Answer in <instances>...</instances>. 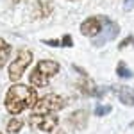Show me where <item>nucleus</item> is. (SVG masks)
Returning <instances> with one entry per match:
<instances>
[{
  "label": "nucleus",
  "mask_w": 134,
  "mask_h": 134,
  "mask_svg": "<svg viewBox=\"0 0 134 134\" xmlns=\"http://www.w3.org/2000/svg\"><path fill=\"white\" fill-rule=\"evenodd\" d=\"M102 31V16H91L81 23V32L88 38H97Z\"/></svg>",
  "instance_id": "obj_6"
},
{
  "label": "nucleus",
  "mask_w": 134,
  "mask_h": 134,
  "mask_svg": "<svg viewBox=\"0 0 134 134\" xmlns=\"http://www.w3.org/2000/svg\"><path fill=\"white\" fill-rule=\"evenodd\" d=\"M11 2H13V4H18V2H21V0H11Z\"/></svg>",
  "instance_id": "obj_18"
},
{
  "label": "nucleus",
  "mask_w": 134,
  "mask_h": 134,
  "mask_svg": "<svg viewBox=\"0 0 134 134\" xmlns=\"http://www.w3.org/2000/svg\"><path fill=\"white\" fill-rule=\"evenodd\" d=\"M127 45H132V47H134V38H132V36H127V38H125L124 41H122L120 45H118V48H120V50H124V48L127 47Z\"/></svg>",
  "instance_id": "obj_15"
},
{
  "label": "nucleus",
  "mask_w": 134,
  "mask_h": 134,
  "mask_svg": "<svg viewBox=\"0 0 134 134\" xmlns=\"http://www.w3.org/2000/svg\"><path fill=\"white\" fill-rule=\"evenodd\" d=\"M52 0H36L34 4V18H47L52 13Z\"/></svg>",
  "instance_id": "obj_10"
},
{
  "label": "nucleus",
  "mask_w": 134,
  "mask_h": 134,
  "mask_svg": "<svg viewBox=\"0 0 134 134\" xmlns=\"http://www.w3.org/2000/svg\"><path fill=\"white\" fill-rule=\"evenodd\" d=\"M59 63L50 61V59H43L36 64V68L31 72V84L36 86V88H43L47 86L50 77H54L55 73L59 72Z\"/></svg>",
  "instance_id": "obj_2"
},
{
  "label": "nucleus",
  "mask_w": 134,
  "mask_h": 134,
  "mask_svg": "<svg viewBox=\"0 0 134 134\" xmlns=\"http://www.w3.org/2000/svg\"><path fill=\"white\" fill-rule=\"evenodd\" d=\"M124 7H125V11H131L134 7V0H125V2H124Z\"/></svg>",
  "instance_id": "obj_17"
},
{
  "label": "nucleus",
  "mask_w": 134,
  "mask_h": 134,
  "mask_svg": "<svg viewBox=\"0 0 134 134\" xmlns=\"http://www.w3.org/2000/svg\"><path fill=\"white\" fill-rule=\"evenodd\" d=\"M21 127H23V120H20V118H11L9 122H7V132L16 134V132L21 131Z\"/></svg>",
  "instance_id": "obj_12"
},
{
  "label": "nucleus",
  "mask_w": 134,
  "mask_h": 134,
  "mask_svg": "<svg viewBox=\"0 0 134 134\" xmlns=\"http://www.w3.org/2000/svg\"><path fill=\"white\" fill-rule=\"evenodd\" d=\"M57 134H64V132H57Z\"/></svg>",
  "instance_id": "obj_19"
},
{
  "label": "nucleus",
  "mask_w": 134,
  "mask_h": 134,
  "mask_svg": "<svg viewBox=\"0 0 134 134\" xmlns=\"http://www.w3.org/2000/svg\"><path fill=\"white\" fill-rule=\"evenodd\" d=\"M32 52L27 50V48H21V50H18V55H16V59L9 64V79L13 81V82H18L21 79V75H23V72H25V68L29 66L32 63Z\"/></svg>",
  "instance_id": "obj_4"
},
{
  "label": "nucleus",
  "mask_w": 134,
  "mask_h": 134,
  "mask_svg": "<svg viewBox=\"0 0 134 134\" xmlns=\"http://www.w3.org/2000/svg\"><path fill=\"white\" fill-rule=\"evenodd\" d=\"M31 120L34 122V125L43 131V132H52L57 124H59V118L55 114H43V116H31Z\"/></svg>",
  "instance_id": "obj_7"
},
{
  "label": "nucleus",
  "mask_w": 134,
  "mask_h": 134,
  "mask_svg": "<svg viewBox=\"0 0 134 134\" xmlns=\"http://www.w3.org/2000/svg\"><path fill=\"white\" fill-rule=\"evenodd\" d=\"M118 100L124 104V105H134V90L129 86H120V88H114Z\"/></svg>",
  "instance_id": "obj_9"
},
{
  "label": "nucleus",
  "mask_w": 134,
  "mask_h": 134,
  "mask_svg": "<svg viewBox=\"0 0 134 134\" xmlns=\"http://www.w3.org/2000/svg\"><path fill=\"white\" fill-rule=\"evenodd\" d=\"M0 134H2V132H0Z\"/></svg>",
  "instance_id": "obj_20"
},
{
  "label": "nucleus",
  "mask_w": 134,
  "mask_h": 134,
  "mask_svg": "<svg viewBox=\"0 0 134 134\" xmlns=\"http://www.w3.org/2000/svg\"><path fill=\"white\" fill-rule=\"evenodd\" d=\"M59 43H61V47H72V45H73L72 38H70V34H64V38H63Z\"/></svg>",
  "instance_id": "obj_16"
},
{
  "label": "nucleus",
  "mask_w": 134,
  "mask_h": 134,
  "mask_svg": "<svg viewBox=\"0 0 134 134\" xmlns=\"http://www.w3.org/2000/svg\"><path fill=\"white\" fill-rule=\"evenodd\" d=\"M68 125L72 127V129H77V131H81V129H84L86 127V124H88V113L86 111H75V113H72L70 116H68Z\"/></svg>",
  "instance_id": "obj_8"
},
{
  "label": "nucleus",
  "mask_w": 134,
  "mask_h": 134,
  "mask_svg": "<svg viewBox=\"0 0 134 134\" xmlns=\"http://www.w3.org/2000/svg\"><path fill=\"white\" fill-rule=\"evenodd\" d=\"M9 55H11V45L0 38V68L4 66V63L9 59Z\"/></svg>",
  "instance_id": "obj_11"
},
{
  "label": "nucleus",
  "mask_w": 134,
  "mask_h": 134,
  "mask_svg": "<svg viewBox=\"0 0 134 134\" xmlns=\"http://www.w3.org/2000/svg\"><path fill=\"white\" fill-rule=\"evenodd\" d=\"M116 73H118L120 79H131V77H132V70H131L124 61L118 63V66H116Z\"/></svg>",
  "instance_id": "obj_13"
},
{
  "label": "nucleus",
  "mask_w": 134,
  "mask_h": 134,
  "mask_svg": "<svg viewBox=\"0 0 134 134\" xmlns=\"http://www.w3.org/2000/svg\"><path fill=\"white\" fill-rule=\"evenodd\" d=\"M36 102H38L36 90L25 84H13L5 95V109L11 114L21 113L27 107H32Z\"/></svg>",
  "instance_id": "obj_1"
},
{
  "label": "nucleus",
  "mask_w": 134,
  "mask_h": 134,
  "mask_svg": "<svg viewBox=\"0 0 134 134\" xmlns=\"http://www.w3.org/2000/svg\"><path fill=\"white\" fill-rule=\"evenodd\" d=\"M118 32H120V25L116 21H113L111 18L102 16V31H100V34L97 38H93V45L95 47H104L105 43L113 41L118 36Z\"/></svg>",
  "instance_id": "obj_5"
},
{
  "label": "nucleus",
  "mask_w": 134,
  "mask_h": 134,
  "mask_svg": "<svg viewBox=\"0 0 134 134\" xmlns=\"http://www.w3.org/2000/svg\"><path fill=\"white\" fill-rule=\"evenodd\" d=\"M64 107V98L61 95H47L40 98L38 102L32 105V114L31 116H43V114H55L59 109Z\"/></svg>",
  "instance_id": "obj_3"
},
{
  "label": "nucleus",
  "mask_w": 134,
  "mask_h": 134,
  "mask_svg": "<svg viewBox=\"0 0 134 134\" xmlns=\"http://www.w3.org/2000/svg\"><path fill=\"white\" fill-rule=\"evenodd\" d=\"M111 109H113V107H111V105H107V104H105V105L98 104V105L95 107V114H97V116H105V114L111 113Z\"/></svg>",
  "instance_id": "obj_14"
}]
</instances>
